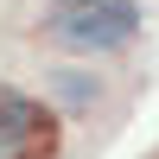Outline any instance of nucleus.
Listing matches in <instances>:
<instances>
[{
	"mask_svg": "<svg viewBox=\"0 0 159 159\" xmlns=\"http://www.w3.org/2000/svg\"><path fill=\"white\" fill-rule=\"evenodd\" d=\"M140 32V7L134 0H64L51 7V38L70 51H121Z\"/></svg>",
	"mask_w": 159,
	"mask_h": 159,
	"instance_id": "f257e3e1",
	"label": "nucleus"
},
{
	"mask_svg": "<svg viewBox=\"0 0 159 159\" xmlns=\"http://www.w3.org/2000/svg\"><path fill=\"white\" fill-rule=\"evenodd\" d=\"M0 159H51V121L25 96L0 89Z\"/></svg>",
	"mask_w": 159,
	"mask_h": 159,
	"instance_id": "f03ea898",
	"label": "nucleus"
},
{
	"mask_svg": "<svg viewBox=\"0 0 159 159\" xmlns=\"http://www.w3.org/2000/svg\"><path fill=\"white\" fill-rule=\"evenodd\" d=\"M57 89H64V102H70V108H89V96H96V83H89V76H57Z\"/></svg>",
	"mask_w": 159,
	"mask_h": 159,
	"instance_id": "7ed1b4c3",
	"label": "nucleus"
}]
</instances>
